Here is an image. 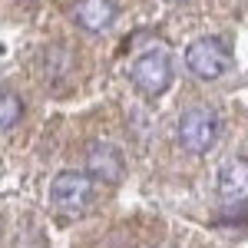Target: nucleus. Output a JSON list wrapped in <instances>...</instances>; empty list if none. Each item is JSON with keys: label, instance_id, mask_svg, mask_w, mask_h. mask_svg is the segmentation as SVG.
I'll return each instance as SVG.
<instances>
[{"label": "nucleus", "instance_id": "f257e3e1", "mask_svg": "<svg viewBox=\"0 0 248 248\" xmlns=\"http://www.w3.org/2000/svg\"><path fill=\"white\" fill-rule=\"evenodd\" d=\"M218 133H222V119L209 106H192L175 123V139L192 155L209 153L212 146H215V139H218Z\"/></svg>", "mask_w": 248, "mask_h": 248}, {"label": "nucleus", "instance_id": "f03ea898", "mask_svg": "<svg viewBox=\"0 0 248 248\" xmlns=\"http://www.w3.org/2000/svg\"><path fill=\"white\" fill-rule=\"evenodd\" d=\"M186 70L195 79H218L232 70V50L222 37H199L186 46Z\"/></svg>", "mask_w": 248, "mask_h": 248}, {"label": "nucleus", "instance_id": "7ed1b4c3", "mask_svg": "<svg viewBox=\"0 0 248 248\" xmlns=\"http://www.w3.org/2000/svg\"><path fill=\"white\" fill-rule=\"evenodd\" d=\"M93 192H96V179L90 172L66 169V172H60V175H53V182H50V202L60 212H66V215H79V212L90 209Z\"/></svg>", "mask_w": 248, "mask_h": 248}, {"label": "nucleus", "instance_id": "20e7f679", "mask_svg": "<svg viewBox=\"0 0 248 248\" xmlns=\"http://www.w3.org/2000/svg\"><path fill=\"white\" fill-rule=\"evenodd\" d=\"M172 77H175V66H172V57L166 50H146L129 66L133 86L146 96H162L172 86Z\"/></svg>", "mask_w": 248, "mask_h": 248}, {"label": "nucleus", "instance_id": "39448f33", "mask_svg": "<svg viewBox=\"0 0 248 248\" xmlns=\"http://www.w3.org/2000/svg\"><path fill=\"white\" fill-rule=\"evenodd\" d=\"M215 189L225 202H248V159L229 155L215 172Z\"/></svg>", "mask_w": 248, "mask_h": 248}, {"label": "nucleus", "instance_id": "423d86ee", "mask_svg": "<svg viewBox=\"0 0 248 248\" xmlns=\"http://www.w3.org/2000/svg\"><path fill=\"white\" fill-rule=\"evenodd\" d=\"M70 17H73V23H77L79 30L103 33V30H109L116 23L119 7H116V0H77L73 10H70Z\"/></svg>", "mask_w": 248, "mask_h": 248}, {"label": "nucleus", "instance_id": "0eeeda50", "mask_svg": "<svg viewBox=\"0 0 248 248\" xmlns=\"http://www.w3.org/2000/svg\"><path fill=\"white\" fill-rule=\"evenodd\" d=\"M86 172L103 182H119L126 175V159L113 142H93L86 149Z\"/></svg>", "mask_w": 248, "mask_h": 248}, {"label": "nucleus", "instance_id": "6e6552de", "mask_svg": "<svg viewBox=\"0 0 248 248\" xmlns=\"http://www.w3.org/2000/svg\"><path fill=\"white\" fill-rule=\"evenodd\" d=\"M20 116H23V103H20V96L0 93V133L14 129V126L20 123Z\"/></svg>", "mask_w": 248, "mask_h": 248}, {"label": "nucleus", "instance_id": "1a4fd4ad", "mask_svg": "<svg viewBox=\"0 0 248 248\" xmlns=\"http://www.w3.org/2000/svg\"><path fill=\"white\" fill-rule=\"evenodd\" d=\"M166 3H186V0H166Z\"/></svg>", "mask_w": 248, "mask_h": 248}]
</instances>
